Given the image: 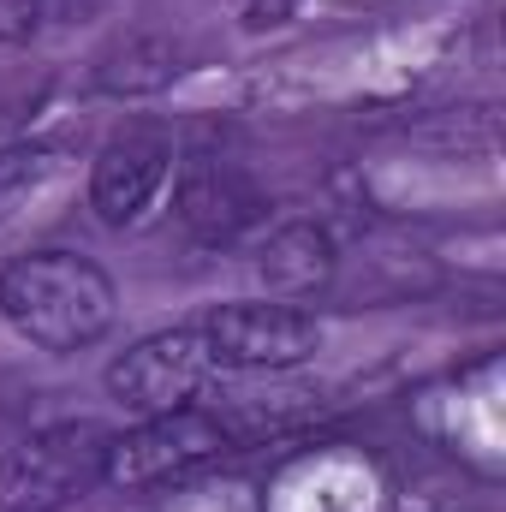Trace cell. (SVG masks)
Returning <instances> with one entry per match:
<instances>
[{"label":"cell","mask_w":506,"mask_h":512,"mask_svg":"<svg viewBox=\"0 0 506 512\" xmlns=\"http://www.w3.org/2000/svg\"><path fill=\"white\" fill-rule=\"evenodd\" d=\"M262 6H268V12H280V6H292V0H262Z\"/></svg>","instance_id":"30bf717a"},{"label":"cell","mask_w":506,"mask_h":512,"mask_svg":"<svg viewBox=\"0 0 506 512\" xmlns=\"http://www.w3.org/2000/svg\"><path fill=\"white\" fill-rule=\"evenodd\" d=\"M209 376H215V352H209L203 328H173V334L137 340L126 358H114L108 364V393L137 417H155V411L191 405Z\"/></svg>","instance_id":"5b68a950"},{"label":"cell","mask_w":506,"mask_h":512,"mask_svg":"<svg viewBox=\"0 0 506 512\" xmlns=\"http://www.w3.org/2000/svg\"><path fill=\"white\" fill-rule=\"evenodd\" d=\"M227 447H233V429L215 411L173 405V411L143 417L126 435H114L102 483H114V489H161V483H179V477L215 465Z\"/></svg>","instance_id":"3957f363"},{"label":"cell","mask_w":506,"mask_h":512,"mask_svg":"<svg viewBox=\"0 0 506 512\" xmlns=\"http://www.w3.org/2000/svg\"><path fill=\"white\" fill-rule=\"evenodd\" d=\"M203 340H209L215 364H233V370H292V364H304L322 346V328L298 304L239 298V304H221L203 322Z\"/></svg>","instance_id":"277c9868"},{"label":"cell","mask_w":506,"mask_h":512,"mask_svg":"<svg viewBox=\"0 0 506 512\" xmlns=\"http://www.w3.org/2000/svg\"><path fill=\"white\" fill-rule=\"evenodd\" d=\"M256 268H262V280H268L274 292L304 298V292L328 286V274H334V239H328L322 227H310V221H292V227L268 233Z\"/></svg>","instance_id":"ba28073f"},{"label":"cell","mask_w":506,"mask_h":512,"mask_svg":"<svg viewBox=\"0 0 506 512\" xmlns=\"http://www.w3.org/2000/svg\"><path fill=\"white\" fill-rule=\"evenodd\" d=\"M0 310L30 346H42V352H84V346H96L114 328L120 292H114L108 268L90 262V256L30 251L0 268Z\"/></svg>","instance_id":"6da1fadb"},{"label":"cell","mask_w":506,"mask_h":512,"mask_svg":"<svg viewBox=\"0 0 506 512\" xmlns=\"http://www.w3.org/2000/svg\"><path fill=\"white\" fill-rule=\"evenodd\" d=\"M114 435L102 423H54L0 453V512H60L108 471Z\"/></svg>","instance_id":"7a4b0ae2"},{"label":"cell","mask_w":506,"mask_h":512,"mask_svg":"<svg viewBox=\"0 0 506 512\" xmlns=\"http://www.w3.org/2000/svg\"><path fill=\"white\" fill-rule=\"evenodd\" d=\"M48 24V0H0V42H30Z\"/></svg>","instance_id":"9c48e42d"},{"label":"cell","mask_w":506,"mask_h":512,"mask_svg":"<svg viewBox=\"0 0 506 512\" xmlns=\"http://www.w3.org/2000/svg\"><path fill=\"white\" fill-rule=\"evenodd\" d=\"M167 167H173V155H167L161 131H120L90 167V209L108 227H131L149 209V197L161 191Z\"/></svg>","instance_id":"52a82bcc"},{"label":"cell","mask_w":506,"mask_h":512,"mask_svg":"<svg viewBox=\"0 0 506 512\" xmlns=\"http://www.w3.org/2000/svg\"><path fill=\"white\" fill-rule=\"evenodd\" d=\"M262 215L251 173L227 155H191L179 173V221L203 245H233L245 227Z\"/></svg>","instance_id":"8992f818"}]
</instances>
